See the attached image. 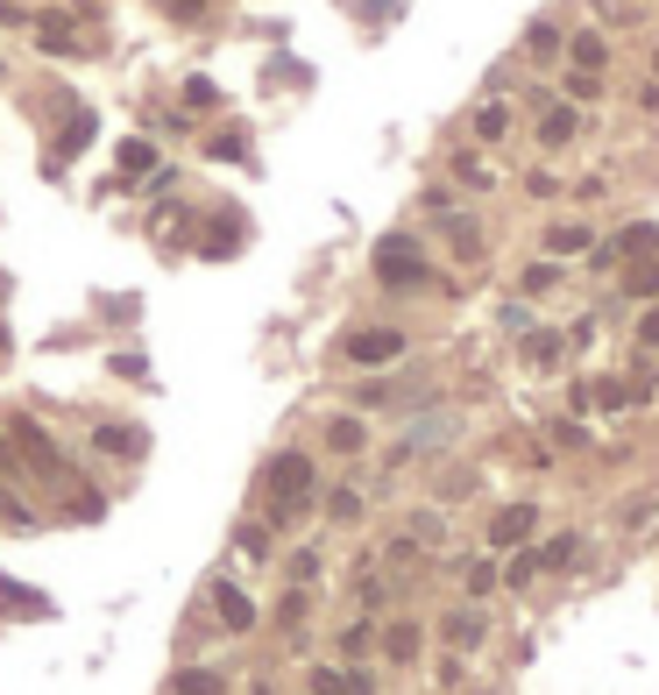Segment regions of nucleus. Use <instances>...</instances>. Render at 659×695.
<instances>
[{
  "label": "nucleus",
  "mask_w": 659,
  "mask_h": 695,
  "mask_svg": "<svg viewBox=\"0 0 659 695\" xmlns=\"http://www.w3.org/2000/svg\"><path fill=\"white\" fill-rule=\"evenodd\" d=\"M256 490H263V526L291 532V526H305V511H313V497H319V461L305 448H277L263 461Z\"/></svg>",
  "instance_id": "obj_1"
},
{
  "label": "nucleus",
  "mask_w": 659,
  "mask_h": 695,
  "mask_svg": "<svg viewBox=\"0 0 659 695\" xmlns=\"http://www.w3.org/2000/svg\"><path fill=\"white\" fill-rule=\"evenodd\" d=\"M0 427H8L14 440V454H22V476L29 482H43V490H71V454H65V440H57L36 412H0Z\"/></svg>",
  "instance_id": "obj_2"
},
{
  "label": "nucleus",
  "mask_w": 659,
  "mask_h": 695,
  "mask_svg": "<svg viewBox=\"0 0 659 695\" xmlns=\"http://www.w3.org/2000/svg\"><path fill=\"white\" fill-rule=\"evenodd\" d=\"M199 610L220 625V639H248V632L263 625V610H256V596H248L235 575H206V589H199Z\"/></svg>",
  "instance_id": "obj_3"
},
{
  "label": "nucleus",
  "mask_w": 659,
  "mask_h": 695,
  "mask_svg": "<svg viewBox=\"0 0 659 695\" xmlns=\"http://www.w3.org/2000/svg\"><path fill=\"white\" fill-rule=\"evenodd\" d=\"M376 277L391 284V292H419V284L433 277V263L419 256L412 235H383V242H376Z\"/></svg>",
  "instance_id": "obj_4"
},
{
  "label": "nucleus",
  "mask_w": 659,
  "mask_h": 695,
  "mask_svg": "<svg viewBox=\"0 0 659 695\" xmlns=\"http://www.w3.org/2000/svg\"><path fill=\"white\" fill-rule=\"evenodd\" d=\"M86 448L100 454V461H142V454H149V433L135 427V419H92Z\"/></svg>",
  "instance_id": "obj_5"
},
{
  "label": "nucleus",
  "mask_w": 659,
  "mask_h": 695,
  "mask_svg": "<svg viewBox=\"0 0 659 695\" xmlns=\"http://www.w3.org/2000/svg\"><path fill=\"white\" fill-rule=\"evenodd\" d=\"M341 355L355 362V370H383V362L404 355V334H397V326H355V334L341 341Z\"/></svg>",
  "instance_id": "obj_6"
},
{
  "label": "nucleus",
  "mask_w": 659,
  "mask_h": 695,
  "mask_svg": "<svg viewBox=\"0 0 659 695\" xmlns=\"http://www.w3.org/2000/svg\"><path fill=\"white\" fill-rule=\"evenodd\" d=\"M164 695H235V674L213 660H178L164 674Z\"/></svg>",
  "instance_id": "obj_7"
},
{
  "label": "nucleus",
  "mask_w": 659,
  "mask_h": 695,
  "mask_svg": "<svg viewBox=\"0 0 659 695\" xmlns=\"http://www.w3.org/2000/svg\"><path fill=\"white\" fill-rule=\"evenodd\" d=\"M305 695H376V674H370V667L313 660V667H305Z\"/></svg>",
  "instance_id": "obj_8"
},
{
  "label": "nucleus",
  "mask_w": 659,
  "mask_h": 695,
  "mask_svg": "<svg viewBox=\"0 0 659 695\" xmlns=\"http://www.w3.org/2000/svg\"><path fill=\"white\" fill-rule=\"evenodd\" d=\"M0 617H22V625H50L57 604L43 589H29V583H14V575H0Z\"/></svg>",
  "instance_id": "obj_9"
},
{
  "label": "nucleus",
  "mask_w": 659,
  "mask_h": 695,
  "mask_svg": "<svg viewBox=\"0 0 659 695\" xmlns=\"http://www.w3.org/2000/svg\"><path fill=\"white\" fill-rule=\"evenodd\" d=\"M71 29H79V22H71L65 8H36V50H43V57H86V43Z\"/></svg>",
  "instance_id": "obj_10"
},
{
  "label": "nucleus",
  "mask_w": 659,
  "mask_h": 695,
  "mask_svg": "<svg viewBox=\"0 0 659 695\" xmlns=\"http://www.w3.org/2000/svg\"><path fill=\"white\" fill-rule=\"evenodd\" d=\"M135 178H157V143L149 135H121V149H114V185H135Z\"/></svg>",
  "instance_id": "obj_11"
},
{
  "label": "nucleus",
  "mask_w": 659,
  "mask_h": 695,
  "mask_svg": "<svg viewBox=\"0 0 659 695\" xmlns=\"http://www.w3.org/2000/svg\"><path fill=\"white\" fill-rule=\"evenodd\" d=\"M532 526H539V505H503V511L490 518V554H503V547H525Z\"/></svg>",
  "instance_id": "obj_12"
},
{
  "label": "nucleus",
  "mask_w": 659,
  "mask_h": 695,
  "mask_svg": "<svg viewBox=\"0 0 659 695\" xmlns=\"http://www.w3.org/2000/svg\"><path fill=\"white\" fill-rule=\"evenodd\" d=\"M419 653H425V625H419V617H391V625H383V660L412 667Z\"/></svg>",
  "instance_id": "obj_13"
},
{
  "label": "nucleus",
  "mask_w": 659,
  "mask_h": 695,
  "mask_svg": "<svg viewBox=\"0 0 659 695\" xmlns=\"http://www.w3.org/2000/svg\"><path fill=\"white\" fill-rule=\"evenodd\" d=\"M326 454H347V461H355L362 448H370V427H362V412H341V419H326Z\"/></svg>",
  "instance_id": "obj_14"
},
{
  "label": "nucleus",
  "mask_w": 659,
  "mask_h": 695,
  "mask_svg": "<svg viewBox=\"0 0 659 695\" xmlns=\"http://www.w3.org/2000/svg\"><path fill=\"white\" fill-rule=\"evenodd\" d=\"M235 554H242V561H269V554H277V532H269L263 526V518H242V526H235Z\"/></svg>",
  "instance_id": "obj_15"
},
{
  "label": "nucleus",
  "mask_w": 659,
  "mask_h": 695,
  "mask_svg": "<svg viewBox=\"0 0 659 695\" xmlns=\"http://www.w3.org/2000/svg\"><path fill=\"white\" fill-rule=\"evenodd\" d=\"M482 632H490V625H482V610H447L440 639H447L454 653H475V646H482Z\"/></svg>",
  "instance_id": "obj_16"
},
{
  "label": "nucleus",
  "mask_w": 659,
  "mask_h": 695,
  "mask_svg": "<svg viewBox=\"0 0 659 695\" xmlns=\"http://www.w3.org/2000/svg\"><path fill=\"white\" fill-rule=\"evenodd\" d=\"M568 57H574V71H589V79H596V71L610 65V43H603L596 29H574V36H568Z\"/></svg>",
  "instance_id": "obj_17"
},
{
  "label": "nucleus",
  "mask_w": 659,
  "mask_h": 695,
  "mask_svg": "<svg viewBox=\"0 0 659 695\" xmlns=\"http://www.w3.org/2000/svg\"><path fill=\"white\" fill-rule=\"evenodd\" d=\"M440 235H447V248H454V256H482V227L469 221V214H440Z\"/></svg>",
  "instance_id": "obj_18"
},
{
  "label": "nucleus",
  "mask_w": 659,
  "mask_h": 695,
  "mask_svg": "<svg viewBox=\"0 0 659 695\" xmlns=\"http://www.w3.org/2000/svg\"><path fill=\"white\" fill-rule=\"evenodd\" d=\"M370 646H376V625H370V617H355V625H347L341 639H334L341 667H362V660H370Z\"/></svg>",
  "instance_id": "obj_19"
},
{
  "label": "nucleus",
  "mask_w": 659,
  "mask_h": 695,
  "mask_svg": "<svg viewBox=\"0 0 659 695\" xmlns=\"http://www.w3.org/2000/svg\"><path fill=\"white\" fill-rule=\"evenodd\" d=\"M319 568H326V561H319V547H291V554H284V589H313V583H319Z\"/></svg>",
  "instance_id": "obj_20"
},
{
  "label": "nucleus",
  "mask_w": 659,
  "mask_h": 695,
  "mask_svg": "<svg viewBox=\"0 0 659 695\" xmlns=\"http://www.w3.org/2000/svg\"><path fill=\"white\" fill-rule=\"evenodd\" d=\"M0 526H14V532H36L43 518H36V505H29L22 490H8V482H0Z\"/></svg>",
  "instance_id": "obj_21"
},
{
  "label": "nucleus",
  "mask_w": 659,
  "mask_h": 695,
  "mask_svg": "<svg viewBox=\"0 0 659 695\" xmlns=\"http://www.w3.org/2000/svg\"><path fill=\"white\" fill-rule=\"evenodd\" d=\"M269 617H277V632H298L305 617H313V589H284V596H277V610H269Z\"/></svg>",
  "instance_id": "obj_22"
},
{
  "label": "nucleus",
  "mask_w": 659,
  "mask_h": 695,
  "mask_svg": "<svg viewBox=\"0 0 659 695\" xmlns=\"http://www.w3.org/2000/svg\"><path fill=\"white\" fill-rule=\"evenodd\" d=\"M469 128H475V143H503V128H511V107H503V100H482Z\"/></svg>",
  "instance_id": "obj_23"
},
{
  "label": "nucleus",
  "mask_w": 659,
  "mask_h": 695,
  "mask_svg": "<svg viewBox=\"0 0 659 695\" xmlns=\"http://www.w3.org/2000/svg\"><path fill=\"white\" fill-rule=\"evenodd\" d=\"M326 526H362V490H326Z\"/></svg>",
  "instance_id": "obj_24"
},
{
  "label": "nucleus",
  "mask_w": 659,
  "mask_h": 695,
  "mask_svg": "<svg viewBox=\"0 0 659 695\" xmlns=\"http://www.w3.org/2000/svg\"><path fill=\"white\" fill-rule=\"evenodd\" d=\"M57 497H65V518H71V526H92V518L107 511L100 490H57Z\"/></svg>",
  "instance_id": "obj_25"
},
{
  "label": "nucleus",
  "mask_w": 659,
  "mask_h": 695,
  "mask_svg": "<svg viewBox=\"0 0 659 695\" xmlns=\"http://www.w3.org/2000/svg\"><path fill=\"white\" fill-rule=\"evenodd\" d=\"M624 292H631V298H659V256H638V263L624 270Z\"/></svg>",
  "instance_id": "obj_26"
},
{
  "label": "nucleus",
  "mask_w": 659,
  "mask_h": 695,
  "mask_svg": "<svg viewBox=\"0 0 659 695\" xmlns=\"http://www.w3.org/2000/svg\"><path fill=\"white\" fill-rule=\"evenodd\" d=\"M574 107H547V114H539V143H574Z\"/></svg>",
  "instance_id": "obj_27"
},
{
  "label": "nucleus",
  "mask_w": 659,
  "mask_h": 695,
  "mask_svg": "<svg viewBox=\"0 0 659 695\" xmlns=\"http://www.w3.org/2000/svg\"><path fill=\"white\" fill-rule=\"evenodd\" d=\"M404 539H412V547H440V539H447V518H440V511H412Z\"/></svg>",
  "instance_id": "obj_28"
},
{
  "label": "nucleus",
  "mask_w": 659,
  "mask_h": 695,
  "mask_svg": "<svg viewBox=\"0 0 659 695\" xmlns=\"http://www.w3.org/2000/svg\"><path fill=\"white\" fill-rule=\"evenodd\" d=\"M206 157H213V164H242V157H248V135H242V128H220V135L206 143Z\"/></svg>",
  "instance_id": "obj_29"
},
{
  "label": "nucleus",
  "mask_w": 659,
  "mask_h": 695,
  "mask_svg": "<svg viewBox=\"0 0 659 695\" xmlns=\"http://www.w3.org/2000/svg\"><path fill=\"white\" fill-rule=\"evenodd\" d=\"M547 248H553V256H574V248H589V227L560 221V227H547Z\"/></svg>",
  "instance_id": "obj_30"
},
{
  "label": "nucleus",
  "mask_w": 659,
  "mask_h": 695,
  "mask_svg": "<svg viewBox=\"0 0 659 695\" xmlns=\"http://www.w3.org/2000/svg\"><path fill=\"white\" fill-rule=\"evenodd\" d=\"M461 583H469V596H490V589L503 583V568L490 561V554H482V561H469V568H461Z\"/></svg>",
  "instance_id": "obj_31"
},
{
  "label": "nucleus",
  "mask_w": 659,
  "mask_h": 695,
  "mask_svg": "<svg viewBox=\"0 0 659 695\" xmlns=\"http://www.w3.org/2000/svg\"><path fill=\"white\" fill-rule=\"evenodd\" d=\"M185 107H191V114H206V107H220V86H213V79H206V71H191V79H185Z\"/></svg>",
  "instance_id": "obj_32"
},
{
  "label": "nucleus",
  "mask_w": 659,
  "mask_h": 695,
  "mask_svg": "<svg viewBox=\"0 0 659 695\" xmlns=\"http://www.w3.org/2000/svg\"><path fill=\"white\" fill-rule=\"evenodd\" d=\"M589 404H603V412H617V404H631V383H617V376H603V383H589V391H581Z\"/></svg>",
  "instance_id": "obj_33"
},
{
  "label": "nucleus",
  "mask_w": 659,
  "mask_h": 695,
  "mask_svg": "<svg viewBox=\"0 0 659 695\" xmlns=\"http://www.w3.org/2000/svg\"><path fill=\"white\" fill-rule=\"evenodd\" d=\"M0 482H8V490H22V454H14V440H8V427H0Z\"/></svg>",
  "instance_id": "obj_34"
},
{
  "label": "nucleus",
  "mask_w": 659,
  "mask_h": 695,
  "mask_svg": "<svg viewBox=\"0 0 659 695\" xmlns=\"http://www.w3.org/2000/svg\"><path fill=\"white\" fill-rule=\"evenodd\" d=\"M525 50H532V57H553V50H560V22H532V29H525Z\"/></svg>",
  "instance_id": "obj_35"
},
{
  "label": "nucleus",
  "mask_w": 659,
  "mask_h": 695,
  "mask_svg": "<svg viewBox=\"0 0 659 695\" xmlns=\"http://www.w3.org/2000/svg\"><path fill=\"white\" fill-rule=\"evenodd\" d=\"M525 355L539 362V370H553L560 362V334H525Z\"/></svg>",
  "instance_id": "obj_36"
},
{
  "label": "nucleus",
  "mask_w": 659,
  "mask_h": 695,
  "mask_svg": "<svg viewBox=\"0 0 659 695\" xmlns=\"http://www.w3.org/2000/svg\"><path fill=\"white\" fill-rule=\"evenodd\" d=\"M568 561H574V532H560V539L539 547V568H568Z\"/></svg>",
  "instance_id": "obj_37"
},
{
  "label": "nucleus",
  "mask_w": 659,
  "mask_h": 695,
  "mask_svg": "<svg viewBox=\"0 0 659 695\" xmlns=\"http://www.w3.org/2000/svg\"><path fill=\"white\" fill-rule=\"evenodd\" d=\"M454 178L475 185V192H490V164H482V157H454Z\"/></svg>",
  "instance_id": "obj_38"
},
{
  "label": "nucleus",
  "mask_w": 659,
  "mask_h": 695,
  "mask_svg": "<svg viewBox=\"0 0 659 695\" xmlns=\"http://www.w3.org/2000/svg\"><path fill=\"white\" fill-rule=\"evenodd\" d=\"M532 575H539V547H532V554H518V561H511V568H503V583H511V589H525V583H532Z\"/></svg>",
  "instance_id": "obj_39"
},
{
  "label": "nucleus",
  "mask_w": 659,
  "mask_h": 695,
  "mask_svg": "<svg viewBox=\"0 0 659 695\" xmlns=\"http://www.w3.org/2000/svg\"><path fill=\"white\" fill-rule=\"evenodd\" d=\"M0 29H36V8H22V0H0Z\"/></svg>",
  "instance_id": "obj_40"
},
{
  "label": "nucleus",
  "mask_w": 659,
  "mask_h": 695,
  "mask_svg": "<svg viewBox=\"0 0 659 695\" xmlns=\"http://www.w3.org/2000/svg\"><path fill=\"white\" fill-rule=\"evenodd\" d=\"M568 100H603V79H589V71H568Z\"/></svg>",
  "instance_id": "obj_41"
},
{
  "label": "nucleus",
  "mask_w": 659,
  "mask_h": 695,
  "mask_svg": "<svg viewBox=\"0 0 659 695\" xmlns=\"http://www.w3.org/2000/svg\"><path fill=\"white\" fill-rule=\"evenodd\" d=\"M553 284H560V270H553V263H532V270H525V292H532V298H539V292H553Z\"/></svg>",
  "instance_id": "obj_42"
},
{
  "label": "nucleus",
  "mask_w": 659,
  "mask_h": 695,
  "mask_svg": "<svg viewBox=\"0 0 659 695\" xmlns=\"http://www.w3.org/2000/svg\"><path fill=\"white\" fill-rule=\"evenodd\" d=\"M503 326H511V334H532V305H503Z\"/></svg>",
  "instance_id": "obj_43"
},
{
  "label": "nucleus",
  "mask_w": 659,
  "mask_h": 695,
  "mask_svg": "<svg viewBox=\"0 0 659 695\" xmlns=\"http://www.w3.org/2000/svg\"><path fill=\"white\" fill-rule=\"evenodd\" d=\"M525 192H532V199H553L560 185H553V170H532V178H525Z\"/></svg>",
  "instance_id": "obj_44"
},
{
  "label": "nucleus",
  "mask_w": 659,
  "mask_h": 695,
  "mask_svg": "<svg viewBox=\"0 0 659 695\" xmlns=\"http://www.w3.org/2000/svg\"><path fill=\"white\" fill-rule=\"evenodd\" d=\"M638 341H646V348H659V305H652L646 320H638Z\"/></svg>",
  "instance_id": "obj_45"
},
{
  "label": "nucleus",
  "mask_w": 659,
  "mask_h": 695,
  "mask_svg": "<svg viewBox=\"0 0 659 695\" xmlns=\"http://www.w3.org/2000/svg\"><path fill=\"white\" fill-rule=\"evenodd\" d=\"M248 695H277V682H269V674H256V682H248Z\"/></svg>",
  "instance_id": "obj_46"
},
{
  "label": "nucleus",
  "mask_w": 659,
  "mask_h": 695,
  "mask_svg": "<svg viewBox=\"0 0 659 695\" xmlns=\"http://www.w3.org/2000/svg\"><path fill=\"white\" fill-rule=\"evenodd\" d=\"M14 355V334H8V326H0V362H8Z\"/></svg>",
  "instance_id": "obj_47"
},
{
  "label": "nucleus",
  "mask_w": 659,
  "mask_h": 695,
  "mask_svg": "<svg viewBox=\"0 0 659 695\" xmlns=\"http://www.w3.org/2000/svg\"><path fill=\"white\" fill-rule=\"evenodd\" d=\"M0 79H8V65H0Z\"/></svg>",
  "instance_id": "obj_48"
},
{
  "label": "nucleus",
  "mask_w": 659,
  "mask_h": 695,
  "mask_svg": "<svg viewBox=\"0 0 659 695\" xmlns=\"http://www.w3.org/2000/svg\"><path fill=\"white\" fill-rule=\"evenodd\" d=\"M22 8H36V0H22Z\"/></svg>",
  "instance_id": "obj_49"
}]
</instances>
